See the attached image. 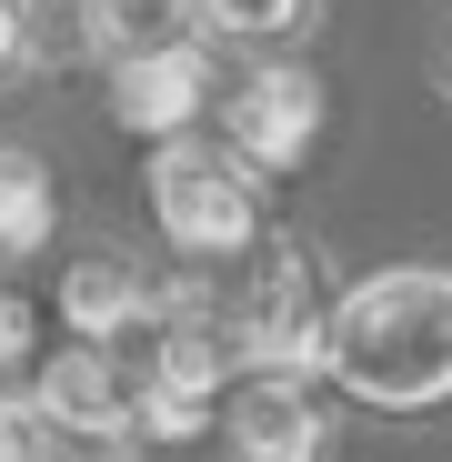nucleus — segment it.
Wrapping results in <instances>:
<instances>
[{
	"instance_id": "obj_3",
	"label": "nucleus",
	"mask_w": 452,
	"mask_h": 462,
	"mask_svg": "<svg viewBox=\"0 0 452 462\" xmlns=\"http://www.w3.org/2000/svg\"><path fill=\"white\" fill-rule=\"evenodd\" d=\"M151 221H161V242L201 272H221L252 231H262V171L242 162L232 141H201V131H161L151 141Z\"/></svg>"
},
{
	"instance_id": "obj_15",
	"label": "nucleus",
	"mask_w": 452,
	"mask_h": 462,
	"mask_svg": "<svg viewBox=\"0 0 452 462\" xmlns=\"http://www.w3.org/2000/svg\"><path fill=\"white\" fill-rule=\"evenodd\" d=\"M70 11H81V0H70Z\"/></svg>"
},
{
	"instance_id": "obj_9",
	"label": "nucleus",
	"mask_w": 452,
	"mask_h": 462,
	"mask_svg": "<svg viewBox=\"0 0 452 462\" xmlns=\"http://www.w3.org/2000/svg\"><path fill=\"white\" fill-rule=\"evenodd\" d=\"M191 21H201L211 51L262 60V51H301V41H312L322 31V0H191Z\"/></svg>"
},
{
	"instance_id": "obj_8",
	"label": "nucleus",
	"mask_w": 452,
	"mask_h": 462,
	"mask_svg": "<svg viewBox=\"0 0 452 462\" xmlns=\"http://www.w3.org/2000/svg\"><path fill=\"white\" fill-rule=\"evenodd\" d=\"M60 312H70V332H81V342L131 352V342L151 332V312H161V282H141L131 252H81V262L60 272Z\"/></svg>"
},
{
	"instance_id": "obj_1",
	"label": "nucleus",
	"mask_w": 452,
	"mask_h": 462,
	"mask_svg": "<svg viewBox=\"0 0 452 462\" xmlns=\"http://www.w3.org/2000/svg\"><path fill=\"white\" fill-rule=\"evenodd\" d=\"M322 372L362 412H452V272L392 262L332 291L322 312Z\"/></svg>"
},
{
	"instance_id": "obj_6",
	"label": "nucleus",
	"mask_w": 452,
	"mask_h": 462,
	"mask_svg": "<svg viewBox=\"0 0 452 462\" xmlns=\"http://www.w3.org/2000/svg\"><path fill=\"white\" fill-rule=\"evenodd\" d=\"M31 412H41L51 452H60V442L131 452V442H141V382H131V362H121L111 342H70V352H51V362L31 372Z\"/></svg>"
},
{
	"instance_id": "obj_4",
	"label": "nucleus",
	"mask_w": 452,
	"mask_h": 462,
	"mask_svg": "<svg viewBox=\"0 0 452 462\" xmlns=\"http://www.w3.org/2000/svg\"><path fill=\"white\" fill-rule=\"evenodd\" d=\"M332 422H342V382L322 362H232L211 393V432L242 462H312L332 452Z\"/></svg>"
},
{
	"instance_id": "obj_7",
	"label": "nucleus",
	"mask_w": 452,
	"mask_h": 462,
	"mask_svg": "<svg viewBox=\"0 0 452 462\" xmlns=\"http://www.w3.org/2000/svg\"><path fill=\"white\" fill-rule=\"evenodd\" d=\"M111 70V121L161 141V131H201L211 101H221V70H211V41H161V51H131V60H101Z\"/></svg>"
},
{
	"instance_id": "obj_2",
	"label": "nucleus",
	"mask_w": 452,
	"mask_h": 462,
	"mask_svg": "<svg viewBox=\"0 0 452 462\" xmlns=\"http://www.w3.org/2000/svg\"><path fill=\"white\" fill-rule=\"evenodd\" d=\"M221 272L232 282H211V312H221V332H232V362H322L332 291H322V262H312L301 231L262 221Z\"/></svg>"
},
{
	"instance_id": "obj_10",
	"label": "nucleus",
	"mask_w": 452,
	"mask_h": 462,
	"mask_svg": "<svg viewBox=\"0 0 452 462\" xmlns=\"http://www.w3.org/2000/svg\"><path fill=\"white\" fill-rule=\"evenodd\" d=\"M81 51L91 60H131V51H161V41H191V0H81Z\"/></svg>"
},
{
	"instance_id": "obj_5",
	"label": "nucleus",
	"mask_w": 452,
	"mask_h": 462,
	"mask_svg": "<svg viewBox=\"0 0 452 462\" xmlns=\"http://www.w3.org/2000/svg\"><path fill=\"white\" fill-rule=\"evenodd\" d=\"M211 111H221V141H232L262 181H281V171L312 162V141H322V121H332V91H322L291 51H262Z\"/></svg>"
},
{
	"instance_id": "obj_12",
	"label": "nucleus",
	"mask_w": 452,
	"mask_h": 462,
	"mask_svg": "<svg viewBox=\"0 0 452 462\" xmlns=\"http://www.w3.org/2000/svg\"><path fill=\"white\" fill-rule=\"evenodd\" d=\"M31 352H41V322H31V301L0 282V382H21V372H31Z\"/></svg>"
},
{
	"instance_id": "obj_14",
	"label": "nucleus",
	"mask_w": 452,
	"mask_h": 462,
	"mask_svg": "<svg viewBox=\"0 0 452 462\" xmlns=\"http://www.w3.org/2000/svg\"><path fill=\"white\" fill-rule=\"evenodd\" d=\"M432 91L452 101V31H442V51H432Z\"/></svg>"
},
{
	"instance_id": "obj_11",
	"label": "nucleus",
	"mask_w": 452,
	"mask_h": 462,
	"mask_svg": "<svg viewBox=\"0 0 452 462\" xmlns=\"http://www.w3.org/2000/svg\"><path fill=\"white\" fill-rule=\"evenodd\" d=\"M51 231H60V191H51V171H41V151H11V141H0V262L51 252Z\"/></svg>"
},
{
	"instance_id": "obj_13",
	"label": "nucleus",
	"mask_w": 452,
	"mask_h": 462,
	"mask_svg": "<svg viewBox=\"0 0 452 462\" xmlns=\"http://www.w3.org/2000/svg\"><path fill=\"white\" fill-rule=\"evenodd\" d=\"M31 60H41V21H31V0H0V81H21Z\"/></svg>"
}]
</instances>
